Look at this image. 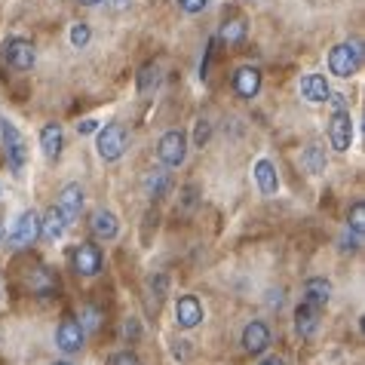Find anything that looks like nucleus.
<instances>
[{
    "label": "nucleus",
    "instance_id": "obj_20",
    "mask_svg": "<svg viewBox=\"0 0 365 365\" xmlns=\"http://www.w3.org/2000/svg\"><path fill=\"white\" fill-rule=\"evenodd\" d=\"M295 329L301 338H310V334L319 329V307H310L307 301H301L295 310Z\"/></svg>",
    "mask_w": 365,
    "mask_h": 365
},
{
    "label": "nucleus",
    "instance_id": "obj_27",
    "mask_svg": "<svg viewBox=\"0 0 365 365\" xmlns=\"http://www.w3.org/2000/svg\"><path fill=\"white\" fill-rule=\"evenodd\" d=\"M89 37H93V31H89V25H86V22L71 25V34H68V40H71V46H74V49H83V46L89 43Z\"/></svg>",
    "mask_w": 365,
    "mask_h": 365
},
{
    "label": "nucleus",
    "instance_id": "obj_18",
    "mask_svg": "<svg viewBox=\"0 0 365 365\" xmlns=\"http://www.w3.org/2000/svg\"><path fill=\"white\" fill-rule=\"evenodd\" d=\"M255 181H258V190L264 197L279 194V178H277V169H273L270 160H258L255 163Z\"/></svg>",
    "mask_w": 365,
    "mask_h": 365
},
{
    "label": "nucleus",
    "instance_id": "obj_13",
    "mask_svg": "<svg viewBox=\"0 0 365 365\" xmlns=\"http://www.w3.org/2000/svg\"><path fill=\"white\" fill-rule=\"evenodd\" d=\"M40 148H43V157L46 160H58L62 157V148H65V133L58 123H46L40 129Z\"/></svg>",
    "mask_w": 365,
    "mask_h": 365
},
{
    "label": "nucleus",
    "instance_id": "obj_24",
    "mask_svg": "<svg viewBox=\"0 0 365 365\" xmlns=\"http://www.w3.org/2000/svg\"><path fill=\"white\" fill-rule=\"evenodd\" d=\"M242 37H246V22H242V19H230V22L221 25V40H227V43H240Z\"/></svg>",
    "mask_w": 365,
    "mask_h": 365
},
{
    "label": "nucleus",
    "instance_id": "obj_8",
    "mask_svg": "<svg viewBox=\"0 0 365 365\" xmlns=\"http://www.w3.org/2000/svg\"><path fill=\"white\" fill-rule=\"evenodd\" d=\"M86 341V331L83 326L74 319V317H65L62 322H58V331H56V347L62 353H80V347H83Z\"/></svg>",
    "mask_w": 365,
    "mask_h": 365
},
{
    "label": "nucleus",
    "instance_id": "obj_10",
    "mask_svg": "<svg viewBox=\"0 0 365 365\" xmlns=\"http://www.w3.org/2000/svg\"><path fill=\"white\" fill-rule=\"evenodd\" d=\"M233 93L240 98H255L261 93V71L255 65H242L237 68V74H233Z\"/></svg>",
    "mask_w": 365,
    "mask_h": 365
},
{
    "label": "nucleus",
    "instance_id": "obj_2",
    "mask_svg": "<svg viewBox=\"0 0 365 365\" xmlns=\"http://www.w3.org/2000/svg\"><path fill=\"white\" fill-rule=\"evenodd\" d=\"M362 65V49L359 43H338L329 53V71L334 77H353Z\"/></svg>",
    "mask_w": 365,
    "mask_h": 365
},
{
    "label": "nucleus",
    "instance_id": "obj_30",
    "mask_svg": "<svg viewBox=\"0 0 365 365\" xmlns=\"http://www.w3.org/2000/svg\"><path fill=\"white\" fill-rule=\"evenodd\" d=\"M178 6L185 9V13L194 16V13H202V9L209 6V0H178Z\"/></svg>",
    "mask_w": 365,
    "mask_h": 365
},
{
    "label": "nucleus",
    "instance_id": "obj_35",
    "mask_svg": "<svg viewBox=\"0 0 365 365\" xmlns=\"http://www.w3.org/2000/svg\"><path fill=\"white\" fill-rule=\"evenodd\" d=\"M0 237H4V221H0Z\"/></svg>",
    "mask_w": 365,
    "mask_h": 365
},
{
    "label": "nucleus",
    "instance_id": "obj_21",
    "mask_svg": "<svg viewBox=\"0 0 365 365\" xmlns=\"http://www.w3.org/2000/svg\"><path fill=\"white\" fill-rule=\"evenodd\" d=\"M89 227H93V233L98 240H114L117 237V230H120V221L114 212H108V209H98L93 221H89Z\"/></svg>",
    "mask_w": 365,
    "mask_h": 365
},
{
    "label": "nucleus",
    "instance_id": "obj_4",
    "mask_svg": "<svg viewBox=\"0 0 365 365\" xmlns=\"http://www.w3.org/2000/svg\"><path fill=\"white\" fill-rule=\"evenodd\" d=\"M157 154H160V163L166 169H178L187 157V135L181 133V129H169V133L160 138Z\"/></svg>",
    "mask_w": 365,
    "mask_h": 365
},
{
    "label": "nucleus",
    "instance_id": "obj_6",
    "mask_svg": "<svg viewBox=\"0 0 365 365\" xmlns=\"http://www.w3.org/2000/svg\"><path fill=\"white\" fill-rule=\"evenodd\" d=\"M4 56L13 71H31L37 62V49L31 40H25V37H9L4 43Z\"/></svg>",
    "mask_w": 365,
    "mask_h": 365
},
{
    "label": "nucleus",
    "instance_id": "obj_7",
    "mask_svg": "<svg viewBox=\"0 0 365 365\" xmlns=\"http://www.w3.org/2000/svg\"><path fill=\"white\" fill-rule=\"evenodd\" d=\"M329 141L334 150L347 154L353 148V117L350 110H334V117L329 120Z\"/></svg>",
    "mask_w": 365,
    "mask_h": 365
},
{
    "label": "nucleus",
    "instance_id": "obj_36",
    "mask_svg": "<svg viewBox=\"0 0 365 365\" xmlns=\"http://www.w3.org/2000/svg\"><path fill=\"white\" fill-rule=\"evenodd\" d=\"M53 365H71V362H53Z\"/></svg>",
    "mask_w": 365,
    "mask_h": 365
},
{
    "label": "nucleus",
    "instance_id": "obj_17",
    "mask_svg": "<svg viewBox=\"0 0 365 365\" xmlns=\"http://www.w3.org/2000/svg\"><path fill=\"white\" fill-rule=\"evenodd\" d=\"M331 298V282L322 279V277H313L304 282V301L310 304V307H326Z\"/></svg>",
    "mask_w": 365,
    "mask_h": 365
},
{
    "label": "nucleus",
    "instance_id": "obj_29",
    "mask_svg": "<svg viewBox=\"0 0 365 365\" xmlns=\"http://www.w3.org/2000/svg\"><path fill=\"white\" fill-rule=\"evenodd\" d=\"M98 319H101V313L96 307H83V319H80V326H83V331L86 329H98Z\"/></svg>",
    "mask_w": 365,
    "mask_h": 365
},
{
    "label": "nucleus",
    "instance_id": "obj_34",
    "mask_svg": "<svg viewBox=\"0 0 365 365\" xmlns=\"http://www.w3.org/2000/svg\"><path fill=\"white\" fill-rule=\"evenodd\" d=\"M77 4H80V6H98L101 0H77Z\"/></svg>",
    "mask_w": 365,
    "mask_h": 365
},
{
    "label": "nucleus",
    "instance_id": "obj_32",
    "mask_svg": "<svg viewBox=\"0 0 365 365\" xmlns=\"http://www.w3.org/2000/svg\"><path fill=\"white\" fill-rule=\"evenodd\" d=\"M77 133H80V135H93V133H98V120H80V123H77Z\"/></svg>",
    "mask_w": 365,
    "mask_h": 365
},
{
    "label": "nucleus",
    "instance_id": "obj_22",
    "mask_svg": "<svg viewBox=\"0 0 365 365\" xmlns=\"http://www.w3.org/2000/svg\"><path fill=\"white\" fill-rule=\"evenodd\" d=\"M169 185H172V178H169L166 169H150V175L145 178V194H148L150 200H157V197L166 194Z\"/></svg>",
    "mask_w": 365,
    "mask_h": 365
},
{
    "label": "nucleus",
    "instance_id": "obj_14",
    "mask_svg": "<svg viewBox=\"0 0 365 365\" xmlns=\"http://www.w3.org/2000/svg\"><path fill=\"white\" fill-rule=\"evenodd\" d=\"M58 209H62V215L68 218V225H71V221L80 215V209H83V187L74 185V181L65 185L62 194H58Z\"/></svg>",
    "mask_w": 365,
    "mask_h": 365
},
{
    "label": "nucleus",
    "instance_id": "obj_1",
    "mask_svg": "<svg viewBox=\"0 0 365 365\" xmlns=\"http://www.w3.org/2000/svg\"><path fill=\"white\" fill-rule=\"evenodd\" d=\"M96 150L105 163H114V160L123 157L126 150V126L123 123H108L105 129H98V141Z\"/></svg>",
    "mask_w": 365,
    "mask_h": 365
},
{
    "label": "nucleus",
    "instance_id": "obj_19",
    "mask_svg": "<svg viewBox=\"0 0 365 365\" xmlns=\"http://www.w3.org/2000/svg\"><path fill=\"white\" fill-rule=\"evenodd\" d=\"M28 289H31L34 295L46 298V295H53V292L58 289V279H56V273L49 267H34L31 277H28Z\"/></svg>",
    "mask_w": 365,
    "mask_h": 365
},
{
    "label": "nucleus",
    "instance_id": "obj_15",
    "mask_svg": "<svg viewBox=\"0 0 365 365\" xmlns=\"http://www.w3.org/2000/svg\"><path fill=\"white\" fill-rule=\"evenodd\" d=\"M65 230H68V218L62 215V209H58V206H53L43 218H40V237L49 240V242L62 240V237H65Z\"/></svg>",
    "mask_w": 365,
    "mask_h": 365
},
{
    "label": "nucleus",
    "instance_id": "obj_26",
    "mask_svg": "<svg viewBox=\"0 0 365 365\" xmlns=\"http://www.w3.org/2000/svg\"><path fill=\"white\" fill-rule=\"evenodd\" d=\"M353 230V237H359L362 240V230H365V202H353V209H350V227Z\"/></svg>",
    "mask_w": 365,
    "mask_h": 365
},
{
    "label": "nucleus",
    "instance_id": "obj_16",
    "mask_svg": "<svg viewBox=\"0 0 365 365\" xmlns=\"http://www.w3.org/2000/svg\"><path fill=\"white\" fill-rule=\"evenodd\" d=\"M301 96L307 101H313V105H322V101H329L331 86H329V80L322 74H307L301 80Z\"/></svg>",
    "mask_w": 365,
    "mask_h": 365
},
{
    "label": "nucleus",
    "instance_id": "obj_28",
    "mask_svg": "<svg viewBox=\"0 0 365 365\" xmlns=\"http://www.w3.org/2000/svg\"><path fill=\"white\" fill-rule=\"evenodd\" d=\"M108 365H141V359L135 356V353H129V350H120V353H114V356L108 359Z\"/></svg>",
    "mask_w": 365,
    "mask_h": 365
},
{
    "label": "nucleus",
    "instance_id": "obj_11",
    "mask_svg": "<svg viewBox=\"0 0 365 365\" xmlns=\"http://www.w3.org/2000/svg\"><path fill=\"white\" fill-rule=\"evenodd\" d=\"M242 347H246V353H252V356L264 353L270 347V329H267V322L252 319L249 326L242 329Z\"/></svg>",
    "mask_w": 365,
    "mask_h": 365
},
{
    "label": "nucleus",
    "instance_id": "obj_33",
    "mask_svg": "<svg viewBox=\"0 0 365 365\" xmlns=\"http://www.w3.org/2000/svg\"><path fill=\"white\" fill-rule=\"evenodd\" d=\"M261 365H286V362H282L279 356H267V359H264V362H261Z\"/></svg>",
    "mask_w": 365,
    "mask_h": 365
},
{
    "label": "nucleus",
    "instance_id": "obj_25",
    "mask_svg": "<svg viewBox=\"0 0 365 365\" xmlns=\"http://www.w3.org/2000/svg\"><path fill=\"white\" fill-rule=\"evenodd\" d=\"M160 83V68L157 65H145L138 71V93H148V89H154Z\"/></svg>",
    "mask_w": 365,
    "mask_h": 365
},
{
    "label": "nucleus",
    "instance_id": "obj_9",
    "mask_svg": "<svg viewBox=\"0 0 365 365\" xmlns=\"http://www.w3.org/2000/svg\"><path fill=\"white\" fill-rule=\"evenodd\" d=\"M71 261H74V270L80 277H96L101 270V249L93 246V242H80L74 249V255H71Z\"/></svg>",
    "mask_w": 365,
    "mask_h": 365
},
{
    "label": "nucleus",
    "instance_id": "obj_12",
    "mask_svg": "<svg viewBox=\"0 0 365 365\" xmlns=\"http://www.w3.org/2000/svg\"><path fill=\"white\" fill-rule=\"evenodd\" d=\"M175 322L181 329H197L202 322V304L197 295H181L175 301Z\"/></svg>",
    "mask_w": 365,
    "mask_h": 365
},
{
    "label": "nucleus",
    "instance_id": "obj_23",
    "mask_svg": "<svg viewBox=\"0 0 365 365\" xmlns=\"http://www.w3.org/2000/svg\"><path fill=\"white\" fill-rule=\"evenodd\" d=\"M304 166H307V172H313V175L326 172V150H322L319 145H310L307 150H304Z\"/></svg>",
    "mask_w": 365,
    "mask_h": 365
},
{
    "label": "nucleus",
    "instance_id": "obj_31",
    "mask_svg": "<svg viewBox=\"0 0 365 365\" xmlns=\"http://www.w3.org/2000/svg\"><path fill=\"white\" fill-rule=\"evenodd\" d=\"M209 135H212V126L206 123V120H200L197 123V133H194V141H197V148H202L209 141Z\"/></svg>",
    "mask_w": 365,
    "mask_h": 365
},
{
    "label": "nucleus",
    "instance_id": "obj_3",
    "mask_svg": "<svg viewBox=\"0 0 365 365\" xmlns=\"http://www.w3.org/2000/svg\"><path fill=\"white\" fill-rule=\"evenodd\" d=\"M0 135H4V145H6V160L16 172H22L28 163V141L25 135L19 133V126L13 120H0Z\"/></svg>",
    "mask_w": 365,
    "mask_h": 365
},
{
    "label": "nucleus",
    "instance_id": "obj_5",
    "mask_svg": "<svg viewBox=\"0 0 365 365\" xmlns=\"http://www.w3.org/2000/svg\"><path fill=\"white\" fill-rule=\"evenodd\" d=\"M40 237V215L34 209H28L19 215L16 221V227L9 230V237H6V246L9 249H28V246H34Z\"/></svg>",
    "mask_w": 365,
    "mask_h": 365
}]
</instances>
